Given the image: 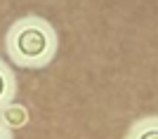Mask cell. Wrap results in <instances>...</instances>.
Listing matches in <instances>:
<instances>
[{"label": "cell", "instance_id": "277c9868", "mask_svg": "<svg viewBox=\"0 0 158 139\" xmlns=\"http://www.w3.org/2000/svg\"><path fill=\"white\" fill-rule=\"evenodd\" d=\"M0 139H14L12 137V130L7 127V123H5V118L0 116Z\"/></svg>", "mask_w": 158, "mask_h": 139}, {"label": "cell", "instance_id": "3957f363", "mask_svg": "<svg viewBox=\"0 0 158 139\" xmlns=\"http://www.w3.org/2000/svg\"><path fill=\"white\" fill-rule=\"evenodd\" d=\"M123 139H158V116H144L137 118L127 127Z\"/></svg>", "mask_w": 158, "mask_h": 139}, {"label": "cell", "instance_id": "6da1fadb", "mask_svg": "<svg viewBox=\"0 0 158 139\" xmlns=\"http://www.w3.org/2000/svg\"><path fill=\"white\" fill-rule=\"evenodd\" d=\"M57 50H59L57 28L38 14L14 19L5 33L7 59L26 71L47 68L57 57Z\"/></svg>", "mask_w": 158, "mask_h": 139}, {"label": "cell", "instance_id": "7a4b0ae2", "mask_svg": "<svg viewBox=\"0 0 158 139\" xmlns=\"http://www.w3.org/2000/svg\"><path fill=\"white\" fill-rule=\"evenodd\" d=\"M17 99V76L7 61L0 59V116Z\"/></svg>", "mask_w": 158, "mask_h": 139}]
</instances>
